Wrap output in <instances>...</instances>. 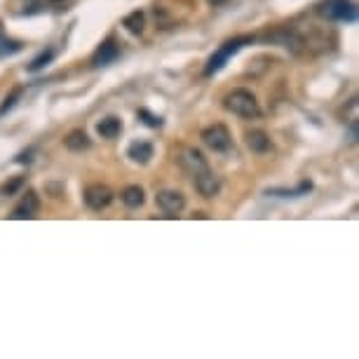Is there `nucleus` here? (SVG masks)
<instances>
[{"instance_id": "f257e3e1", "label": "nucleus", "mask_w": 359, "mask_h": 359, "mask_svg": "<svg viewBox=\"0 0 359 359\" xmlns=\"http://www.w3.org/2000/svg\"><path fill=\"white\" fill-rule=\"evenodd\" d=\"M224 108L228 110V113L244 117V120H253V117L261 115L256 97H253L249 90H242V87L228 92V94L224 97Z\"/></svg>"}, {"instance_id": "f03ea898", "label": "nucleus", "mask_w": 359, "mask_h": 359, "mask_svg": "<svg viewBox=\"0 0 359 359\" xmlns=\"http://www.w3.org/2000/svg\"><path fill=\"white\" fill-rule=\"evenodd\" d=\"M317 15L326 22H355L357 8L352 0H322L317 5Z\"/></svg>"}, {"instance_id": "7ed1b4c3", "label": "nucleus", "mask_w": 359, "mask_h": 359, "mask_svg": "<svg viewBox=\"0 0 359 359\" xmlns=\"http://www.w3.org/2000/svg\"><path fill=\"white\" fill-rule=\"evenodd\" d=\"M176 162L181 165V169H183L188 176H195V174H200V172L209 169L207 158H204L202 153L197 151V148H190V146L178 148V153H176Z\"/></svg>"}, {"instance_id": "20e7f679", "label": "nucleus", "mask_w": 359, "mask_h": 359, "mask_svg": "<svg viewBox=\"0 0 359 359\" xmlns=\"http://www.w3.org/2000/svg\"><path fill=\"white\" fill-rule=\"evenodd\" d=\"M202 141L207 148H212L214 153H226L233 146V136L228 132L226 125H212L202 132Z\"/></svg>"}, {"instance_id": "39448f33", "label": "nucleus", "mask_w": 359, "mask_h": 359, "mask_svg": "<svg viewBox=\"0 0 359 359\" xmlns=\"http://www.w3.org/2000/svg\"><path fill=\"white\" fill-rule=\"evenodd\" d=\"M85 202H87L90 209L101 212V209H106L108 204L113 202V190H110L106 183H92L85 188Z\"/></svg>"}, {"instance_id": "423d86ee", "label": "nucleus", "mask_w": 359, "mask_h": 359, "mask_svg": "<svg viewBox=\"0 0 359 359\" xmlns=\"http://www.w3.org/2000/svg\"><path fill=\"white\" fill-rule=\"evenodd\" d=\"M244 42H251V38H235L231 42H226V45L221 47L212 59H209V64H207V68H204V73H207V76H212V73L219 71V68L224 66L228 59H231V54L237 52V49L242 47Z\"/></svg>"}, {"instance_id": "0eeeda50", "label": "nucleus", "mask_w": 359, "mask_h": 359, "mask_svg": "<svg viewBox=\"0 0 359 359\" xmlns=\"http://www.w3.org/2000/svg\"><path fill=\"white\" fill-rule=\"evenodd\" d=\"M156 202L167 216H178L185 207V197L178 190H160L156 195Z\"/></svg>"}, {"instance_id": "6e6552de", "label": "nucleus", "mask_w": 359, "mask_h": 359, "mask_svg": "<svg viewBox=\"0 0 359 359\" xmlns=\"http://www.w3.org/2000/svg\"><path fill=\"white\" fill-rule=\"evenodd\" d=\"M193 181H195L197 193H200L202 197H216L221 193V178L216 176L212 169H204V172H200V174H195Z\"/></svg>"}, {"instance_id": "1a4fd4ad", "label": "nucleus", "mask_w": 359, "mask_h": 359, "mask_svg": "<svg viewBox=\"0 0 359 359\" xmlns=\"http://www.w3.org/2000/svg\"><path fill=\"white\" fill-rule=\"evenodd\" d=\"M38 209H40L38 195H35L33 190H26L19 202V207H17L15 214H12V219H33V216L38 214Z\"/></svg>"}, {"instance_id": "9d476101", "label": "nucleus", "mask_w": 359, "mask_h": 359, "mask_svg": "<svg viewBox=\"0 0 359 359\" xmlns=\"http://www.w3.org/2000/svg\"><path fill=\"white\" fill-rule=\"evenodd\" d=\"M117 57H120V49H117L115 40H106V42L99 45L94 57H92V64H94V66H108V64H113Z\"/></svg>"}, {"instance_id": "9b49d317", "label": "nucleus", "mask_w": 359, "mask_h": 359, "mask_svg": "<svg viewBox=\"0 0 359 359\" xmlns=\"http://www.w3.org/2000/svg\"><path fill=\"white\" fill-rule=\"evenodd\" d=\"M247 148H249L251 153H265L270 151V136L263 132V129H251V132H247Z\"/></svg>"}, {"instance_id": "f8f14e48", "label": "nucleus", "mask_w": 359, "mask_h": 359, "mask_svg": "<svg viewBox=\"0 0 359 359\" xmlns=\"http://www.w3.org/2000/svg\"><path fill=\"white\" fill-rule=\"evenodd\" d=\"M64 146L73 153H83L92 146V141H90L87 132H83V129H73V132L64 139Z\"/></svg>"}, {"instance_id": "ddd939ff", "label": "nucleus", "mask_w": 359, "mask_h": 359, "mask_svg": "<svg viewBox=\"0 0 359 359\" xmlns=\"http://www.w3.org/2000/svg\"><path fill=\"white\" fill-rule=\"evenodd\" d=\"M127 156L139 165H148L153 158V146L148 141H134L132 146L127 148Z\"/></svg>"}, {"instance_id": "4468645a", "label": "nucleus", "mask_w": 359, "mask_h": 359, "mask_svg": "<svg viewBox=\"0 0 359 359\" xmlns=\"http://www.w3.org/2000/svg\"><path fill=\"white\" fill-rule=\"evenodd\" d=\"M97 132H99L101 139H108V141L117 139L120 132H122V122L117 120V117H103V120L97 125Z\"/></svg>"}, {"instance_id": "2eb2a0df", "label": "nucleus", "mask_w": 359, "mask_h": 359, "mask_svg": "<svg viewBox=\"0 0 359 359\" xmlns=\"http://www.w3.org/2000/svg\"><path fill=\"white\" fill-rule=\"evenodd\" d=\"M120 200L125 202L129 209H139L141 204L146 202L144 188H139V185H127V188L120 193Z\"/></svg>"}, {"instance_id": "dca6fc26", "label": "nucleus", "mask_w": 359, "mask_h": 359, "mask_svg": "<svg viewBox=\"0 0 359 359\" xmlns=\"http://www.w3.org/2000/svg\"><path fill=\"white\" fill-rule=\"evenodd\" d=\"M125 28L129 31V33H134V35H139V33H144V28H146V17H144V12H132V15H127L125 17Z\"/></svg>"}, {"instance_id": "f3484780", "label": "nucleus", "mask_w": 359, "mask_h": 359, "mask_svg": "<svg viewBox=\"0 0 359 359\" xmlns=\"http://www.w3.org/2000/svg\"><path fill=\"white\" fill-rule=\"evenodd\" d=\"M19 49H22L19 42L8 38V35L3 33V28H0V57H12V54H17Z\"/></svg>"}, {"instance_id": "a211bd4d", "label": "nucleus", "mask_w": 359, "mask_h": 359, "mask_svg": "<svg viewBox=\"0 0 359 359\" xmlns=\"http://www.w3.org/2000/svg\"><path fill=\"white\" fill-rule=\"evenodd\" d=\"M52 57H54V52H52V49H47V52H42L40 57H35L33 61H31L28 71H40L42 66H47L49 61H52Z\"/></svg>"}, {"instance_id": "6ab92c4d", "label": "nucleus", "mask_w": 359, "mask_h": 359, "mask_svg": "<svg viewBox=\"0 0 359 359\" xmlns=\"http://www.w3.org/2000/svg\"><path fill=\"white\" fill-rule=\"evenodd\" d=\"M139 117H146V125H151V127H160L162 125V120H160V117H156V115H151L148 113V110H139Z\"/></svg>"}, {"instance_id": "aec40b11", "label": "nucleus", "mask_w": 359, "mask_h": 359, "mask_svg": "<svg viewBox=\"0 0 359 359\" xmlns=\"http://www.w3.org/2000/svg\"><path fill=\"white\" fill-rule=\"evenodd\" d=\"M19 94H22V90H15V92H12V97H8V99H5L3 108H0V113H5V110H8V108H12V106H15V101H17V99H19Z\"/></svg>"}, {"instance_id": "412c9836", "label": "nucleus", "mask_w": 359, "mask_h": 359, "mask_svg": "<svg viewBox=\"0 0 359 359\" xmlns=\"http://www.w3.org/2000/svg\"><path fill=\"white\" fill-rule=\"evenodd\" d=\"M17 188H22V178H15V181H10L8 185H3V195H12Z\"/></svg>"}, {"instance_id": "4be33fe9", "label": "nucleus", "mask_w": 359, "mask_h": 359, "mask_svg": "<svg viewBox=\"0 0 359 359\" xmlns=\"http://www.w3.org/2000/svg\"><path fill=\"white\" fill-rule=\"evenodd\" d=\"M207 3H209V5H214V8H216V5H224L226 0H207Z\"/></svg>"}, {"instance_id": "5701e85b", "label": "nucleus", "mask_w": 359, "mask_h": 359, "mask_svg": "<svg viewBox=\"0 0 359 359\" xmlns=\"http://www.w3.org/2000/svg\"><path fill=\"white\" fill-rule=\"evenodd\" d=\"M54 3H61V0H54Z\"/></svg>"}]
</instances>
